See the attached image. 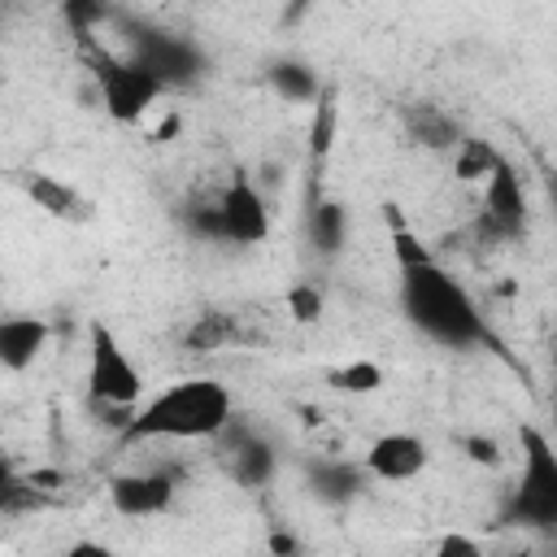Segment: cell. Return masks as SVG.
Returning <instances> with one entry per match:
<instances>
[{"instance_id": "ffe728a7", "label": "cell", "mask_w": 557, "mask_h": 557, "mask_svg": "<svg viewBox=\"0 0 557 557\" xmlns=\"http://www.w3.org/2000/svg\"><path fill=\"white\" fill-rule=\"evenodd\" d=\"M178 126H183V117H178V113H174V109H170V113H165V117H161V126H157V131H152V139H157V144H161V139H170V135H178Z\"/></svg>"}, {"instance_id": "4fadbf2b", "label": "cell", "mask_w": 557, "mask_h": 557, "mask_svg": "<svg viewBox=\"0 0 557 557\" xmlns=\"http://www.w3.org/2000/svg\"><path fill=\"white\" fill-rule=\"evenodd\" d=\"M500 161V152L492 148V144H483V139H457L453 144V174L457 178H487V170Z\"/></svg>"}, {"instance_id": "5bb4252c", "label": "cell", "mask_w": 557, "mask_h": 557, "mask_svg": "<svg viewBox=\"0 0 557 557\" xmlns=\"http://www.w3.org/2000/svg\"><path fill=\"white\" fill-rule=\"evenodd\" d=\"M387 239H392L396 270H418V265H431V261H435V257H431V248H426V239H422L418 231H409V226H396Z\"/></svg>"}, {"instance_id": "277c9868", "label": "cell", "mask_w": 557, "mask_h": 557, "mask_svg": "<svg viewBox=\"0 0 557 557\" xmlns=\"http://www.w3.org/2000/svg\"><path fill=\"white\" fill-rule=\"evenodd\" d=\"M96 83H100L104 113L122 126H144V117L157 109V100L165 91V78L152 65L122 61V57H109V52L96 61Z\"/></svg>"}, {"instance_id": "52a82bcc", "label": "cell", "mask_w": 557, "mask_h": 557, "mask_svg": "<svg viewBox=\"0 0 557 557\" xmlns=\"http://www.w3.org/2000/svg\"><path fill=\"white\" fill-rule=\"evenodd\" d=\"M17 183H22V191L30 196V205L44 209V213L57 218V222L87 226V222L96 218V205H91L74 183H65V178H57V174H48V170H22Z\"/></svg>"}, {"instance_id": "d6986e66", "label": "cell", "mask_w": 557, "mask_h": 557, "mask_svg": "<svg viewBox=\"0 0 557 557\" xmlns=\"http://www.w3.org/2000/svg\"><path fill=\"white\" fill-rule=\"evenodd\" d=\"M466 453H470V461H479V466H496V461H500V444H496V440H483V435H470V440H466Z\"/></svg>"}, {"instance_id": "e0dca14e", "label": "cell", "mask_w": 557, "mask_h": 557, "mask_svg": "<svg viewBox=\"0 0 557 557\" xmlns=\"http://www.w3.org/2000/svg\"><path fill=\"white\" fill-rule=\"evenodd\" d=\"M331 135H335V96H322L318 109H313V131H309L313 152H326L331 148Z\"/></svg>"}, {"instance_id": "30bf717a", "label": "cell", "mask_w": 557, "mask_h": 557, "mask_svg": "<svg viewBox=\"0 0 557 557\" xmlns=\"http://www.w3.org/2000/svg\"><path fill=\"white\" fill-rule=\"evenodd\" d=\"M48 344V322L30 313L0 318V370H26Z\"/></svg>"}, {"instance_id": "7a4b0ae2", "label": "cell", "mask_w": 557, "mask_h": 557, "mask_svg": "<svg viewBox=\"0 0 557 557\" xmlns=\"http://www.w3.org/2000/svg\"><path fill=\"white\" fill-rule=\"evenodd\" d=\"M400 274H405L400 300H405V313H409V322L418 331H426L440 344H457V348L487 335L470 292L453 274H444L440 261L418 265V270H400Z\"/></svg>"}, {"instance_id": "9a60e30c", "label": "cell", "mask_w": 557, "mask_h": 557, "mask_svg": "<svg viewBox=\"0 0 557 557\" xmlns=\"http://www.w3.org/2000/svg\"><path fill=\"white\" fill-rule=\"evenodd\" d=\"M322 309H326L322 287H313V283H292V287H287V313H292V322L313 326V322L322 318Z\"/></svg>"}, {"instance_id": "8fae6325", "label": "cell", "mask_w": 557, "mask_h": 557, "mask_svg": "<svg viewBox=\"0 0 557 557\" xmlns=\"http://www.w3.org/2000/svg\"><path fill=\"white\" fill-rule=\"evenodd\" d=\"M483 209L505 231H518L522 226V183H518V174L505 161H496L487 170V178H483Z\"/></svg>"}, {"instance_id": "ac0fdd59", "label": "cell", "mask_w": 557, "mask_h": 557, "mask_svg": "<svg viewBox=\"0 0 557 557\" xmlns=\"http://www.w3.org/2000/svg\"><path fill=\"white\" fill-rule=\"evenodd\" d=\"M435 553L440 557H483V548H479V540H470V535H444L440 544H435Z\"/></svg>"}, {"instance_id": "6da1fadb", "label": "cell", "mask_w": 557, "mask_h": 557, "mask_svg": "<svg viewBox=\"0 0 557 557\" xmlns=\"http://www.w3.org/2000/svg\"><path fill=\"white\" fill-rule=\"evenodd\" d=\"M231 387L209 374L178 379L148 396L126 422L131 440H209L231 422Z\"/></svg>"}, {"instance_id": "8992f818", "label": "cell", "mask_w": 557, "mask_h": 557, "mask_svg": "<svg viewBox=\"0 0 557 557\" xmlns=\"http://www.w3.org/2000/svg\"><path fill=\"white\" fill-rule=\"evenodd\" d=\"M426 466H431V448L413 431H387V435L370 440V448H366V470L383 483L418 479Z\"/></svg>"}, {"instance_id": "3957f363", "label": "cell", "mask_w": 557, "mask_h": 557, "mask_svg": "<svg viewBox=\"0 0 557 557\" xmlns=\"http://www.w3.org/2000/svg\"><path fill=\"white\" fill-rule=\"evenodd\" d=\"M87 396L109 409H131L144 396V374L109 322H87Z\"/></svg>"}, {"instance_id": "2e32d148", "label": "cell", "mask_w": 557, "mask_h": 557, "mask_svg": "<svg viewBox=\"0 0 557 557\" xmlns=\"http://www.w3.org/2000/svg\"><path fill=\"white\" fill-rule=\"evenodd\" d=\"M413 126H418V135H422V144H435V148H444V144H457V131L435 113V109H418V117H413Z\"/></svg>"}, {"instance_id": "9c48e42d", "label": "cell", "mask_w": 557, "mask_h": 557, "mask_svg": "<svg viewBox=\"0 0 557 557\" xmlns=\"http://www.w3.org/2000/svg\"><path fill=\"white\" fill-rule=\"evenodd\" d=\"M522 444H527V474H522V505L527 513L535 518H553L557 509V461H553V448L540 431H522Z\"/></svg>"}, {"instance_id": "ba28073f", "label": "cell", "mask_w": 557, "mask_h": 557, "mask_svg": "<svg viewBox=\"0 0 557 557\" xmlns=\"http://www.w3.org/2000/svg\"><path fill=\"white\" fill-rule=\"evenodd\" d=\"M109 505L122 518H157L174 505V479L157 470H131L109 479Z\"/></svg>"}, {"instance_id": "5b68a950", "label": "cell", "mask_w": 557, "mask_h": 557, "mask_svg": "<svg viewBox=\"0 0 557 557\" xmlns=\"http://www.w3.org/2000/svg\"><path fill=\"white\" fill-rule=\"evenodd\" d=\"M213 231L226 235L231 244H265V235H270V205H265V196L257 191L252 178L235 174L222 187V196L213 205Z\"/></svg>"}, {"instance_id": "7c38bea8", "label": "cell", "mask_w": 557, "mask_h": 557, "mask_svg": "<svg viewBox=\"0 0 557 557\" xmlns=\"http://www.w3.org/2000/svg\"><path fill=\"white\" fill-rule=\"evenodd\" d=\"M326 387L331 392H339V396H370V392H379L383 387V366L379 361H370V357H352V361H339V366H331L326 374Z\"/></svg>"}]
</instances>
